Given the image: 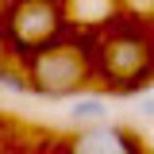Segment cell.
Masks as SVG:
<instances>
[{
    "label": "cell",
    "mask_w": 154,
    "mask_h": 154,
    "mask_svg": "<svg viewBox=\"0 0 154 154\" xmlns=\"http://www.w3.org/2000/svg\"><path fill=\"white\" fill-rule=\"evenodd\" d=\"M85 81V62L66 50V46H50L35 58V85L50 96H62V93H73L77 85Z\"/></svg>",
    "instance_id": "obj_1"
},
{
    "label": "cell",
    "mask_w": 154,
    "mask_h": 154,
    "mask_svg": "<svg viewBox=\"0 0 154 154\" xmlns=\"http://www.w3.org/2000/svg\"><path fill=\"white\" fill-rule=\"evenodd\" d=\"M58 35V12L46 0H23L12 12V38L23 50H46V42Z\"/></svg>",
    "instance_id": "obj_2"
},
{
    "label": "cell",
    "mask_w": 154,
    "mask_h": 154,
    "mask_svg": "<svg viewBox=\"0 0 154 154\" xmlns=\"http://www.w3.org/2000/svg\"><path fill=\"white\" fill-rule=\"evenodd\" d=\"M73 154H135L131 139L119 131V127H108V123H96L85 135H77Z\"/></svg>",
    "instance_id": "obj_3"
},
{
    "label": "cell",
    "mask_w": 154,
    "mask_h": 154,
    "mask_svg": "<svg viewBox=\"0 0 154 154\" xmlns=\"http://www.w3.org/2000/svg\"><path fill=\"white\" fill-rule=\"evenodd\" d=\"M139 46L135 42H116L112 50H108V69H112L116 77H135L139 73Z\"/></svg>",
    "instance_id": "obj_4"
},
{
    "label": "cell",
    "mask_w": 154,
    "mask_h": 154,
    "mask_svg": "<svg viewBox=\"0 0 154 154\" xmlns=\"http://www.w3.org/2000/svg\"><path fill=\"white\" fill-rule=\"evenodd\" d=\"M100 112H104L100 100H77V104H73V116H77V119H100Z\"/></svg>",
    "instance_id": "obj_5"
},
{
    "label": "cell",
    "mask_w": 154,
    "mask_h": 154,
    "mask_svg": "<svg viewBox=\"0 0 154 154\" xmlns=\"http://www.w3.org/2000/svg\"><path fill=\"white\" fill-rule=\"evenodd\" d=\"M150 108H154V100H150Z\"/></svg>",
    "instance_id": "obj_6"
}]
</instances>
